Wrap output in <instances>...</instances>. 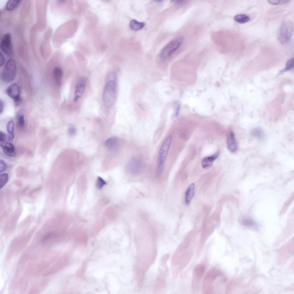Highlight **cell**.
I'll return each instance as SVG.
<instances>
[{
  "label": "cell",
  "mask_w": 294,
  "mask_h": 294,
  "mask_svg": "<svg viewBox=\"0 0 294 294\" xmlns=\"http://www.w3.org/2000/svg\"><path fill=\"white\" fill-rule=\"evenodd\" d=\"M6 164L5 162L3 160L0 159V172L1 173L3 172L5 169L6 168Z\"/></svg>",
  "instance_id": "f546056e"
},
{
  "label": "cell",
  "mask_w": 294,
  "mask_h": 294,
  "mask_svg": "<svg viewBox=\"0 0 294 294\" xmlns=\"http://www.w3.org/2000/svg\"><path fill=\"white\" fill-rule=\"evenodd\" d=\"M6 92L7 95L14 100L15 104L18 105L20 102V91L18 86L15 84H12L7 88Z\"/></svg>",
  "instance_id": "30bf717a"
},
{
  "label": "cell",
  "mask_w": 294,
  "mask_h": 294,
  "mask_svg": "<svg viewBox=\"0 0 294 294\" xmlns=\"http://www.w3.org/2000/svg\"><path fill=\"white\" fill-rule=\"evenodd\" d=\"M16 74L15 62L13 59H9L6 63L1 73V78L5 82H10L15 79Z\"/></svg>",
  "instance_id": "7a4b0ae2"
},
{
  "label": "cell",
  "mask_w": 294,
  "mask_h": 294,
  "mask_svg": "<svg viewBox=\"0 0 294 294\" xmlns=\"http://www.w3.org/2000/svg\"><path fill=\"white\" fill-rule=\"evenodd\" d=\"M218 153H217L211 156L205 157L202 160L201 164L204 169L209 167L212 164L213 162L218 157Z\"/></svg>",
  "instance_id": "5bb4252c"
},
{
  "label": "cell",
  "mask_w": 294,
  "mask_h": 294,
  "mask_svg": "<svg viewBox=\"0 0 294 294\" xmlns=\"http://www.w3.org/2000/svg\"><path fill=\"white\" fill-rule=\"evenodd\" d=\"M183 41L181 37L177 38L166 46L161 51L160 56L163 59L170 57L180 47Z\"/></svg>",
  "instance_id": "5b68a950"
},
{
  "label": "cell",
  "mask_w": 294,
  "mask_h": 294,
  "mask_svg": "<svg viewBox=\"0 0 294 294\" xmlns=\"http://www.w3.org/2000/svg\"><path fill=\"white\" fill-rule=\"evenodd\" d=\"M195 185L191 184L188 187L185 193V204L188 205L190 203L194 194Z\"/></svg>",
  "instance_id": "9a60e30c"
},
{
  "label": "cell",
  "mask_w": 294,
  "mask_h": 294,
  "mask_svg": "<svg viewBox=\"0 0 294 294\" xmlns=\"http://www.w3.org/2000/svg\"><path fill=\"white\" fill-rule=\"evenodd\" d=\"M144 22H140L136 20L133 19L131 20L129 24L130 28L134 31H138L143 28L145 26Z\"/></svg>",
  "instance_id": "e0dca14e"
},
{
  "label": "cell",
  "mask_w": 294,
  "mask_h": 294,
  "mask_svg": "<svg viewBox=\"0 0 294 294\" xmlns=\"http://www.w3.org/2000/svg\"><path fill=\"white\" fill-rule=\"evenodd\" d=\"M144 166V163L141 158L138 157H134L129 162L127 169L131 174L137 175L142 171Z\"/></svg>",
  "instance_id": "8992f818"
},
{
  "label": "cell",
  "mask_w": 294,
  "mask_h": 294,
  "mask_svg": "<svg viewBox=\"0 0 294 294\" xmlns=\"http://www.w3.org/2000/svg\"><path fill=\"white\" fill-rule=\"evenodd\" d=\"M293 25L291 22H287L283 24L280 28L278 40L282 45L287 43L289 40L293 33Z\"/></svg>",
  "instance_id": "277c9868"
},
{
  "label": "cell",
  "mask_w": 294,
  "mask_h": 294,
  "mask_svg": "<svg viewBox=\"0 0 294 294\" xmlns=\"http://www.w3.org/2000/svg\"><path fill=\"white\" fill-rule=\"evenodd\" d=\"M106 183L105 181L101 177H98L96 183L97 187L99 189H101L103 185Z\"/></svg>",
  "instance_id": "4316f807"
},
{
  "label": "cell",
  "mask_w": 294,
  "mask_h": 294,
  "mask_svg": "<svg viewBox=\"0 0 294 294\" xmlns=\"http://www.w3.org/2000/svg\"><path fill=\"white\" fill-rule=\"evenodd\" d=\"M294 66V58L293 57L289 59L287 62L286 64V66L285 69L282 71H285L289 70L292 69Z\"/></svg>",
  "instance_id": "603a6c76"
},
{
  "label": "cell",
  "mask_w": 294,
  "mask_h": 294,
  "mask_svg": "<svg viewBox=\"0 0 294 294\" xmlns=\"http://www.w3.org/2000/svg\"><path fill=\"white\" fill-rule=\"evenodd\" d=\"M220 272L216 270L210 271L207 274L204 282L203 287L206 292H209L214 280L220 274Z\"/></svg>",
  "instance_id": "52a82bcc"
},
{
  "label": "cell",
  "mask_w": 294,
  "mask_h": 294,
  "mask_svg": "<svg viewBox=\"0 0 294 294\" xmlns=\"http://www.w3.org/2000/svg\"><path fill=\"white\" fill-rule=\"evenodd\" d=\"M8 135L5 133L0 131V142L1 143L7 142L10 141Z\"/></svg>",
  "instance_id": "d4e9b609"
},
{
  "label": "cell",
  "mask_w": 294,
  "mask_h": 294,
  "mask_svg": "<svg viewBox=\"0 0 294 294\" xmlns=\"http://www.w3.org/2000/svg\"><path fill=\"white\" fill-rule=\"evenodd\" d=\"M172 136L167 137L162 143L160 148L157 158V168L164 169V164L172 141Z\"/></svg>",
  "instance_id": "3957f363"
},
{
  "label": "cell",
  "mask_w": 294,
  "mask_h": 294,
  "mask_svg": "<svg viewBox=\"0 0 294 294\" xmlns=\"http://www.w3.org/2000/svg\"><path fill=\"white\" fill-rule=\"evenodd\" d=\"M268 2L272 4L277 5L285 4L289 2V0H268Z\"/></svg>",
  "instance_id": "83f0119b"
},
{
  "label": "cell",
  "mask_w": 294,
  "mask_h": 294,
  "mask_svg": "<svg viewBox=\"0 0 294 294\" xmlns=\"http://www.w3.org/2000/svg\"><path fill=\"white\" fill-rule=\"evenodd\" d=\"M227 145L228 150L231 152H234L236 151L237 144L233 132H231L228 136L227 139Z\"/></svg>",
  "instance_id": "7c38bea8"
},
{
  "label": "cell",
  "mask_w": 294,
  "mask_h": 294,
  "mask_svg": "<svg viewBox=\"0 0 294 294\" xmlns=\"http://www.w3.org/2000/svg\"><path fill=\"white\" fill-rule=\"evenodd\" d=\"M253 135L258 138H261L263 136L262 131L260 129L257 128L254 129L252 131Z\"/></svg>",
  "instance_id": "484cf974"
},
{
  "label": "cell",
  "mask_w": 294,
  "mask_h": 294,
  "mask_svg": "<svg viewBox=\"0 0 294 294\" xmlns=\"http://www.w3.org/2000/svg\"><path fill=\"white\" fill-rule=\"evenodd\" d=\"M53 75L56 82L58 85H60L61 84L63 76L62 70L59 67H55L53 71Z\"/></svg>",
  "instance_id": "2e32d148"
},
{
  "label": "cell",
  "mask_w": 294,
  "mask_h": 294,
  "mask_svg": "<svg viewBox=\"0 0 294 294\" xmlns=\"http://www.w3.org/2000/svg\"><path fill=\"white\" fill-rule=\"evenodd\" d=\"M117 141V137H112L108 139L105 142V145L106 147L109 148H111L114 147Z\"/></svg>",
  "instance_id": "44dd1931"
},
{
  "label": "cell",
  "mask_w": 294,
  "mask_h": 294,
  "mask_svg": "<svg viewBox=\"0 0 294 294\" xmlns=\"http://www.w3.org/2000/svg\"><path fill=\"white\" fill-rule=\"evenodd\" d=\"M0 48L2 51L7 55L9 56L12 54L11 37L10 33H7L3 36L1 41Z\"/></svg>",
  "instance_id": "ba28073f"
},
{
  "label": "cell",
  "mask_w": 294,
  "mask_h": 294,
  "mask_svg": "<svg viewBox=\"0 0 294 294\" xmlns=\"http://www.w3.org/2000/svg\"><path fill=\"white\" fill-rule=\"evenodd\" d=\"M5 61V59L4 56L1 53H0V66L1 67L3 66Z\"/></svg>",
  "instance_id": "4dcf8cb0"
},
{
  "label": "cell",
  "mask_w": 294,
  "mask_h": 294,
  "mask_svg": "<svg viewBox=\"0 0 294 294\" xmlns=\"http://www.w3.org/2000/svg\"><path fill=\"white\" fill-rule=\"evenodd\" d=\"M14 123L12 121H9L7 125V130L10 140H13L14 137Z\"/></svg>",
  "instance_id": "ac0fdd59"
},
{
  "label": "cell",
  "mask_w": 294,
  "mask_h": 294,
  "mask_svg": "<svg viewBox=\"0 0 294 294\" xmlns=\"http://www.w3.org/2000/svg\"><path fill=\"white\" fill-rule=\"evenodd\" d=\"M205 269V266L202 265L197 266L194 269V280L193 285H196V283L198 282L202 277Z\"/></svg>",
  "instance_id": "4fadbf2b"
},
{
  "label": "cell",
  "mask_w": 294,
  "mask_h": 294,
  "mask_svg": "<svg viewBox=\"0 0 294 294\" xmlns=\"http://www.w3.org/2000/svg\"><path fill=\"white\" fill-rule=\"evenodd\" d=\"M86 80L84 77H80L78 80L75 87L74 101H77L83 96L85 90L86 86Z\"/></svg>",
  "instance_id": "9c48e42d"
},
{
  "label": "cell",
  "mask_w": 294,
  "mask_h": 294,
  "mask_svg": "<svg viewBox=\"0 0 294 294\" xmlns=\"http://www.w3.org/2000/svg\"><path fill=\"white\" fill-rule=\"evenodd\" d=\"M116 90V78L115 74L113 72L108 75L104 88L102 98L104 104L107 108H110L115 102Z\"/></svg>",
  "instance_id": "6da1fadb"
},
{
  "label": "cell",
  "mask_w": 294,
  "mask_h": 294,
  "mask_svg": "<svg viewBox=\"0 0 294 294\" xmlns=\"http://www.w3.org/2000/svg\"><path fill=\"white\" fill-rule=\"evenodd\" d=\"M77 132L76 127L73 125H70L68 127L67 130L68 135L71 137H73L75 135Z\"/></svg>",
  "instance_id": "cb8c5ba5"
},
{
  "label": "cell",
  "mask_w": 294,
  "mask_h": 294,
  "mask_svg": "<svg viewBox=\"0 0 294 294\" xmlns=\"http://www.w3.org/2000/svg\"><path fill=\"white\" fill-rule=\"evenodd\" d=\"M8 178V175L7 173H3L0 175V187H3L7 182Z\"/></svg>",
  "instance_id": "7402d4cb"
},
{
  "label": "cell",
  "mask_w": 294,
  "mask_h": 294,
  "mask_svg": "<svg viewBox=\"0 0 294 294\" xmlns=\"http://www.w3.org/2000/svg\"><path fill=\"white\" fill-rule=\"evenodd\" d=\"M0 145L3 151L5 154L11 157L15 156V148L12 143L8 142L1 143Z\"/></svg>",
  "instance_id": "8fae6325"
},
{
  "label": "cell",
  "mask_w": 294,
  "mask_h": 294,
  "mask_svg": "<svg viewBox=\"0 0 294 294\" xmlns=\"http://www.w3.org/2000/svg\"><path fill=\"white\" fill-rule=\"evenodd\" d=\"M3 103L1 100L0 101V112L1 113H2L3 111Z\"/></svg>",
  "instance_id": "1f68e13d"
},
{
  "label": "cell",
  "mask_w": 294,
  "mask_h": 294,
  "mask_svg": "<svg viewBox=\"0 0 294 294\" xmlns=\"http://www.w3.org/2000/svg\"><path fill=\"white\" fill-rule=\"evenodd\" d=\"M234 19L239 23L243 24L248 22L249 20V18L244 14H238L235 16Z\"/></svg>",
  "instance_id": "ffe728a7"
},
{
  "label": "cell",
  "mask_w": 294,
  "mask_h": 294,
  "mask_svg": "<svg viewBox=\"0 0 294 294\" xmlns=\"http://www.w3.org/2000/svg\"><path fill=\"white\" fill-rule=\"evenodd\" d=\"M20 1L10 0L8 1L6 5V8L9 11L15 9L18 5Z\"/></svg>",
  "instance_id": "d6986e66"
},
{
  "label": "cell",
  "mask_w": 294,
  "mask_h": 294,
  "mask_svg": "<svg viewBox=\"0 0 294 294\" xmlns=\"http://www.w3.org/2000/svg\"><path fill=\"white\" fill-rule=\"evenodd\" d=\"M18 126L21 128H24L25 126L24 116L21 115L20 116L18 122Z\"/></svg>",
  "instance_id": "f1b7e54d"
}]
</instances>
